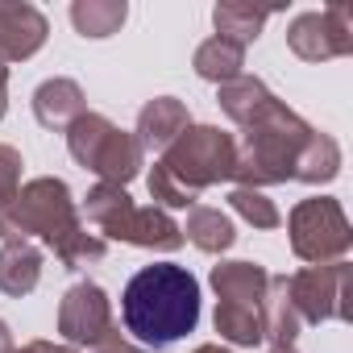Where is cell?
Returning a JSON list of instances; mask_svg holds the SVG:
<instances>
[{"label":"cell","mask_w":353,"mask_h":353,"mask_svg":"<svg viewBox=\"0 0 353 353\" xmlns=\"http://www.w3.org/2000/svg\"><path fill=\"white\" fill-rule=\"evenodd\" d=\"M34 237L46 250H54V258L67 270H79L108 254V241L88 233L71 188L63 179H54V174L30 179L13 196V204L0 212V241H34Z\"/></svg>","instance_id":"1"},{"label":"cell","mask_w":353,"mask_h":353,"mask_svg":"<svg viewBox=\"0 0 353 353\" xmlns=\"http://www.w3.org/2000/svg\"><path fill=\"white\" fill-rule=\"evenodd\" d=\"M121 320L145 353L183 341L200 324V279L174 262L141 266L121 291Z\"/></svg>","instance_id":"2"},{"label":"cell","mask_w":353,"mask_h":353,"mask_svg":"<svg viewBox=\"0 0 353 353\" xmlns=\"http://www.w3.org/2000/svg\"><path fill=\"white\" fill-rule=\"evenodd\" d=\"M316 129L295 112L287 108L279 96L241 129V141H237V170H233V183L237 188H274V183H291L295 179V162H299V150L307 145Z\"/></svg>","instance_id":"3"},{"label":"cell","mask_w":353,"mask_h":353,"mask_svg":"<svg viewBox=\"0 0 353 353\" xmlns=\"http://www.w3.org/2000/svg\"><path fill=\"white\" fill-rule=\"evenodd\" d=\"M158 170L166 179H174L188 196H204L216 183H233L237 170V137L225 133L221 125H188L179 137H174L162 158Z\"/></svg>","instance_id":"4"},{"label":"cell","mask_w":353,"mask_h":353,"mask_svg":"<svg viewBox=\"0 0 353 353\" xmlns=\"http://www.w3.org/2000/svg\"><path fill=\"white\" fill-rule=\"evenodd\" d=\"M67 150L83 170H92L100 183H112V188H129L141 170V158H145L137 137L117 129L104 112L75 117L67 129Z\"/></svg>","instance_id":"5"},{"label":"cell","mask_w":353,"mask_h":353,"mask_svg":"<svg viewBox=\"0 0 353 353\" xmlns=\"http://www.w3.org/2000/svg\"><path fill=\"white\" fill-rule=\"evenodd\" d=\"M287 233H291V254L307 266H328V262H345L349 245H353V229L345 208L332 196H312L299 200L287 216Z\"/></svg>","instance_id":"6"},{"label":"cell","mask_w":353,"mask_h":353,"mask_svg":"<svg viewBox=\"0 0 353 353\" xmlns=\"http://www.w3.org/2000/svg\"><path fill=\"white\" fill-rule=\"evenodd\" d=\"M349 262H328V266H303L287 279V295L299 312L303 324H328V320H353L349 303Z\"/></svg>","instance_id":"7"},{"label":"cell","mask_w":353,"mask_h":353,"mask_svg":"<svg viewBox=\"0 0 353 353\" xmlns=\"http://www.w3.org/2000/svg\"><path fill=\"white\" fill-rule=\"evenodd\" d=\"M287 46L303 63H328V59L353 54V9L328 5L316 13H299L287 26Z\"/></svg>","instance_id":"8"},{"label":"cell","mask_w":353,"mask_h":353,"mask_svg":"<svg viewBox=\"0 0 353 353\" xmlns=\"http://www.w3.org/2000/svg\"><path fill=\"white\" fill-rule=\"evenodd\" d=\"M112 328V299L104 295L100 283H75L67 287V295L59 299V332L71 349L79 345H100L104 332Z\"/></svg>","instance_id":"9"},{"label":"cell","mask_w":353,"mask_h":353,"mask_svg":"<svg viewBox=\"0 0 353 353\" xmlns=\"http://www.w3.org/2000/svg\"><path fill=\"white\" fill-rule=\"evenodd\" d=\"M50 38V21L26 0H0V63H26Z\"/></svg>","instance_id":"10"},{"label":"cell","mask_w":353,"mask_h":353,"mask_svg":"<svg viewBox=\"0 0 353 353\" xmlns=\"http://www.w3.org/2000/svg\"><path fill=\"white\" fill-rule=\"evenodd\" d=\"M83 88L67 75H54V79H42L34 88V117L42 129H54V133H67L75 117H83Z\"/></svg>","instance_id":"11"},{"label":"cell","mask_w":353,"mask_h":353,"mask_svg":"<svg viewBox=\"0 0 353 353\" xmlns=\"http://www.w3.org/2000/svg\"><path fill=\"white\" fill-rule=\"evenodd\" d=\"M188 125H192V112H188L183 100H174V96H154V100L137 112L133 137H137L141 150H166Z\"/></svg>","instance_id":"12"},{"label":"cell","mask_w":353,"mask_h":353,"mask_svg":"<svg viewBox=\"0 0 353 353\" xmlns=\"http://www.w3.org/2000/svg\"><path fill=\"white\" fill-rule=\"evenodd\" d=\"M266 287H270V270L258 266V262H216V266H212V291H216V303L262 307Z\"/></svg>","instance_id":"13"},{"label":"cell","mask_w":353,"mask_h":353,"mask_svg":"<svg viewBox=\"0 0 353 353\" xmlns=\"http://www.w3.org/2000/svg\"><path fill=\"white\" fill-rule=\"evenodd\" d=\"M125 245H137V250H158V254H174L183 245V229L174 225V216L158 204H145V208H133L125 233H121Z\"/></svg>","instance_id":"14"},{"label":"cell","mask_w":353,"mask_h":353,"mask_svg":"<svg viewBox=\"0 0 353 353\" xmlns=\"http://www.w3.org/2000/svg\"><path fill=\"white\" fill-rule=\"evenodd\" d=\"M133 208L137 204L129 200V192L125 188H112V183H96L88 192V200H83V216L96 229V237H104V241H121Z\"/></svg>","instance_id":"15"},{"label":"cell","mask_w":353,"mask_h":353,"mask_svg":"<svg viewBox=\"0 0 353 353\" xmlns=\"http://www.w3.org/2000/svg\"><path fill=\"white\" fill-rule=\"evenodd\" d=\"M303 332V320L287 295V274H270V287L262 295V341L266 345H295Z\"/></svg>","instance_id":"16"},{"label":"cell","mask_w":353,"mask_h":353,"mask_svg":"<svg viewBox=\"0 0 353 353\" xmlns=\"http://www.w3.org/2000/svg\"><path fill=\"white\" fill-rule=\"evenodd\" d=\"M42 283V250L34 241H5L0 245V291L21 299Z\"/></svg>","instance_id":"17"},{"label":"cell","mask_w":353,"mask_h":353,"mask_svg":"<svg viewBox=\"0 0 353 353\" xmlns=\"http://www.w3.org/2000/svg\"><path fill=\"white\" fill-rule=\"evenodd\" d=\"M179 229H183V241H192V245L204 250V254H225V250H233V241H237L233 216L221 212V208H208V204L188 208V225H179Z\"/></svg>","instance_id":"18"},{"label":"cell","mask_w":353,"mask_h":353,"mask_svg":"<svg viewBox=\"0 0 353 353\" xmlns=\"http://www.w3.org/2000/svg\"><path fill=\"white\" fill-rule=\"evenodd\" d=\"M274 9H258V5H245V0H221L212 9V26H216V38L233 42V46H254L262 26L270 21Z\"/></svg>","instance_id":"19"},{"label":"cell","mask_w":353,"mask_h":353,"mask_svg":"<svg viewBox=\"0 0 353 353\" xmlns=\"http://www.w3.org/2000/svg\"><path fill=\"white\" fill-rule=\"evenodd\" d=\"M270 100H274V92H270L258 75H237L233 83H221V92H216L221 112H225L233 125H241V129H245Z\"/></svg>","instance_id":"20"},{"label":"cell","mask_w":353,"mask_h":353,"mask_svg":"<svg viewBox=\"0 0 353 353\" xmlns=\"http://www.w3.org/2000/svg\"><path fill=\"white\" fill-rule=\"evenodd\" d=\"M192 67H196V75H200V79H208V83H216V88H221V83H233L237 75H245V71H241V67H245V50L212 34L208 42H200V46H196Z\"/></svg>","instance_id":"21"},{"label":"cell","mask_w":353,"mask_h":353,"mask_svg":"<svg viewBox=\"0 0 353 353\" xmlns=\"http://www.w3.org/2000/svg\"><path fill=\"white\" fill-rule=\"evenodd\" d=\"M341 174V145L328 137V133H312L307 137V145L299 150V162H295V179L299 183H332Z\"/></svg>","instance_id":"22"},{"label":"cell","mask_w":353,"mask_h":353,"mask_svg":"<svg viewBox=\"0 0 353 353\" xmlns=\"http://www.w3.org/2000/svg\"><path fill=\"white\" fill-rule=\"evenodd\" d=\"M129 17V5L125 0H75L71 5V26L83 34V38H112Z\"/></svg>","instance_id":"23"},{"label":"cell","mask_w":353,"mask_h":353,"mask_svg":"<svg viewBox=\"0 0 353 353\" xmlns=\"http://www.w3.org/2000/svg\"><path fill=\"white\" fill-rule=\"evenodd\" d=\"M221 341L237 345V349H254L262 345V307H237V303H216L212 316Z\"/></svg>","instance_id":"24"},{"label":"cell","mask_w":353,"mask_h":353,"mask_svg":"<svg viewBox=\"0 0 353 353\" xmlns=\"http://www.w3.org/2000/svg\"><path fill=\"white\" fill-rule=\"evenodd\" d=\"M229 208H233L245 225H254V229H279V225H283L274 200H266V192H254V188H233V192H229Z\"/></svg>","instance_id":"25"},{"label":"cell","mask_w":353,"mask_h":353,"mask_svg":"<svg viewBox=\"0 0 353 353\" xmlns=\"http://www.w3.org/2000/svg\"><path fill=\"white\" fill-rule=\"evenodd\" d=\"M21 154L13 145H0V212L13 204V196L21 192Z\"/></svg>","instance_id":"26"},{"label":"cell","mask_w":353,"mask_h":353,"mask_svg":"<svg viewBox=\"0 0 353 353\" xmlns=\"http://www.w3.org/2000/svg\"><path fill=\"white\" fill-rule=\"evenodd\" d=\"M96 353H145V349H141L137 341H129V336H125V332L112 324V328L104 332V341L96 345Z\"/></svg>","instance_id":"27"},{"label":"cell","mask_w":353,"mask_h":353,"mask_svg":"<svg viewBox=\"0 0 353 353\" xmlns=\"http://www.w3.org/2000/svg\"><path fill=\"white\" fill-rule=\"evenodd\" d=\"M13 353H79V349L54 345V341H30V345H21V349H13Z\"/></svg>","instance_id":"28"},{"label":"cell","mask_w":353,"mask_h":353,"mask_svg":"<svg viewBox=\"0 0 353 353\" xmlns=\"http://www.w3.org/2000/svg\"><path fill=\"white\" fill-rule=\"evenodd\" d=\"M5 112H9V67L0 63V121H5Z\"/></svg>","instance_id":"29"},{"label":"cell","mask_w":353,"mask_h":353,"mask_svg":"<svg viewBox=\"0 0 353 353\" xmlns=\"http://www.w3.org/2000/svg\"><path fill=\"white\" fill-rule=\"evenodd\" d=\"M0 353H13V332H9L5 320H0Z\"/></svg>","instance_id":"30"},{"label":"cell","mask_w":353,"mask_h":353,"mask_svg":"<svg viewBox=\"0 0 353 353\" xmlns=\"http://www.w3.org/2000/svg\"><path fill=\"white\" fill-rule=\"evenodd\" d=\"M192 353H233V349H225V345H200V349H192Z\"/></svg>","instance_id":"31"},{"label":"cell","mask_w":353,"mask_h":353,"mask_svg":"<svg viewBox=\"0 0 353 353\" xmlns=\"http://www.w3.org/2000/svg\"><path fill=\"white\" fill-rule=\"evenodd\" d=\"M266 353H299V349H295V345H270Z\"/></svg>","instance_id":"32"}]
</instances>
